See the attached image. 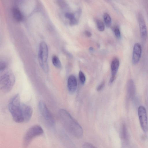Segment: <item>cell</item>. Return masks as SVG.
Listing matches in <instances>:
<instances>
[{"label": "cell", "mask_w": 148, "mask_h": 148, "mask_svg": "<svg viewBox=\"0 0 148 148\" xmlns=\"http://www.w3.org/2000/svg\"><path fill=\"white\" fill-rule=\"evenodd\" d=\"M59 114L60 122L68 133L77 138L82 137L84 132L82 127L67 111L60 110Z\"/></svg>", "instance_id": "6da1fadb"}, {"label": "cell", "mask_w": 148, "mask_h": 148, "mask_svg": "<svg viewBox=\"0 0 148 148\" xmlns=\"http://www.w3.org/2000/svg\"><path fill=\"white\" fill-rule=\"evenodd\" d=\"M21 103L20 96L17 94L11 98L8 104L9 110L13 119L18 123L24 122L22 113Z\"/></svg>", "instance_id": "7a4b0ae2"}, {"label": "cell", "mask_w": 148, "mask_h": 148, "mask_svg": "<svg viewBox=\"0 0 148 148\" xmlns=\"http://www.w3.org/2000/svg\"><path fill=\"white\" fill-rule=\"evenodd\" d=\"M44 133L43 129L40 125H35L30 127L25 134L23 139V145L27 148L35 138Z\"/></svg>", "instance_id": "3957f363"}, {"label": "cell", "mask_w": 148, "mask_h": 148, "mask_svg": "<svg viewBox=\"0 0 148 148\" xmlns=\"http://www.w3.org/2000/svg\"><path fill=\"white\" fill-rule=\"evenodd\" d=\"M15 82V78L12 72L8 71L1 76L0 88L4 92H8L12 89Z\"/></svg>", "instance_id": "277c9868"}, {"label": "cell", "mask_w": 148, "mask_h": 148, "mask_svg": "<svg viewBox=\"0 0 148 148\" xmlns=\"http://www.w3.org/2000/svg\"><path fill=\"white\" fill-rule=\"evenodd\" d=\"M48 50L47 46L44 42H41L39 45L38 59L40 65L43 70L46 73L49 71L47 62Z\"/></svg>", "instance_id": "5b68a950"}, {"label": "cell", "mask_w": 148, "mask_h": 148, "mask_svg": "<svg viewBox=\"0 0 148 148\" xmlns=\"http://www.w3.org/2000/svg\"><path fill=\"white\" fill-rule=\"evenodd\" d=\"M38 106L40 113L46 125L50 128L54 127L55 124L54 119L45 103L42 101H40Z\"/></svg>", "instance_id": "8992f818"}, {"label": "cell", "mask_w": 148, "mask_h": 148, "mask_svg": "<svg viewBox=\"0 0 148 148\" xmlns=\"http://www.w3.org/2000/svg\"><path fill=\"white\" fill-rule=\"evenodd\" d=\"M138 114L141 128L144 132H147L148 130V123L147 115L145 107L140 106L138 110Z\"/></svg>", "instance_id": "52a82bcc"}, {"label": "cell", "mask_w": 148, "mask_h": 148, "mask_svg": "<svg viewBox=\"0 0 148 148\" xmlns=\"http://www.w3.org/2000/svg\"><path fill=\"white\" fill-rule=\"evenodd\" d=\"M138 16L141 37L142 39L145 41L147 37V30L146 24L141 12H139Z\"/></svg>", "instance_id": "ba28073f"}, {"label": "cell", "mask_w": 148, "mask_h": 148, "mask_svg": "<svg viewBox=\"0 0 148 148\" xmlns=\"http://www.w3.org/2000/svg\"><path fill=\"white\" fill-rule=\"evenodd\" d=\"M142 52V47L139 43H135L134 46L132 62L134 64H137L140 59Z\"/></svg>", "instance_id": "9c48e42d"}, {"label": "cell", "mask_w": 148, "mask_h": 148, "mask_svg": "<svg viewBox=\"0 0 148 148\" xmlns=\"http://www.w3.org/2000/svg\"><path fill=\"white\" fill-rule=\"evenodd\" d=\"M22 113L24 122H27L30 119L33 113V109L30 106L21 103Z\"/></svg>", "instance_id": "30bf717a"}, {"label": "cell", "mask_w": 148, "mask_h": 148, "mask_svg": "<svg viewBox=\"0 0 148 148\" xmlns=\"http://www.w3.org/2000/svg\"><path fill=\"white\" fill-rule=\"evenodd\" d=\"M119 66V60L116 58H114L111 64V76L110 79L109 83L111 84L115 79Z\"/></svg>", "instance_id": "8fae6325"}, {"label": "cell", "mask_w": 148, "mask_h": 148, "mask_svg": "<svg viewBox=\"0 0 148 148\" xmlns=\"http://www.w3.org/2000/svg\"><path fill=\"white\" fill-rule=\"evenodd\" d=\"M77 86V82L76 77L73 75H70L67 80V88L69 92L73 93L76 91Z\"/></svg>", "instance_id": "7c38bea8"}, {"label": "cell", "mask_w": 148, "mask_h": 148, "mask_svg": "<svg viewBox=\"0 0 148 148\" xmlns=\"http://www.w3.org/2000/svg\"><path fill=\"white\" fill-rule=\"evenodd\" d=\"M127 96L128 98H133L135 94L136 87L132 79H130L128 81L127 85Z\"/></svg>", "instance_id": "4fadbf2b"}, {"label": "cell", "mask_w": 148, "mask_h": 148, "mask_svg": "<svg viewBox=\"0 0 148 148\" xmlns=\"http://www.w3.org/2000/svg\"><path fill=\"white\" fill-rule=\"evenodd\" d=\"M12 13L15 19L18 22H20L23 19V14L19 9L14 8L12 10Z\"/></svg>", "instance_id": "5bb4252c"}, {"label": "cell", "mask_w": 148, "mask_h": 148, "mask_svg": "<svg viewBox=\"0 0 148 148\" xmlns=\"http://www.w3.org/2000/svg\"><path fill=\"white\" fill-rule=\"evenodd\" d=\"M53 64L56 68L60 69L61 67V64L58 58L56 56H53L52 58Z\"/></svg>", "instance_id": "9a60e30c"}, {"label": "cell", "mask_w": 148, "mask_h": 148, "mask_svg": "<svg viewBox=\"0 0 148 148\" xmlns=\"http://www.w3.org/2000/svg\"><path fill=\"white\" fill-rule=\"evenodd\" d=\"M103 18L106 25L108 26H110L111 23V19L109 14L107 13H104Z\"/></svg>", "instance_id": "2e32d148"}, {"label": "cell", "mask_w": 148, "mask_h": 148, "mask_svg": "<svg viewBox=\"0 0 148 148\" xmlns=\"http://www.w3.org/2000/svg\"><path fill=\"white\" fill-rule=\"evenodd\" d=\"M96 23L98 30L101 32L103 31L105 29V26L103 22L99 20H97Z\"/></svg>", "instance_id": "e0dca14e"}, {"label": "cell", "mask_w": 148, "mask_h": 148, "mask_svg": "<svg viewBox=\"0 0 148 148\" xmlns=\"http://www.w3.org/2000/svg\"><path fill=\"white\" fill-rule=\"evenodd\" d=\"M79 77L81 83L82 84H84L86 81V77L84 73L81 71H79Z\"/></svg>", "instance_id": "ac0fdd59"}, {"label": "cell", "mask_w": 148, "mask_h": 148, "mask_svg": "<svg viewBox=\"0 0 148 148\" xmlns=\"http://www.w3.org/2000/svg\"><path fill=\"white\" fill-rule=\"evenodd\" d=\"M82 148H97L93 145L88 142L84 143L82 145Z\"/></svg>", "instance_id": "d6986e66"}, {"label": "cell", "mask_w": 148, "mask_h": 148, "mask_svg": "<svg viewBox=\"0 0 148 148\" xmlns=\"http://www.w3.org/2000/svg\"><path fill=\"white\" fill-rule=\"evenodd\" d=\"M114 32L116 37L118 38H121V33L119 28L118 27H116L114 30Z\"/></svg>", "instance_id": "ffe728a7"}, {"label": "cell", "mask_w": 148, "mask_h": 148, "mask_svg": "<svg viewBox=\"0 0 148 148\" xmlns=\"http://www.w3.org/2000/svg\"><path fill=\"white\" fill-rule=\"evenodd\" d=\"M6 65V63L3 61H1L0 62V71H3L5 69Z\"/></svg>", "instance_id": "44dd1931"}, {"label": "cell", "mask_w": 148, "mask_h": 148, "mask_svg": "<svg viewBox=\"0 0 148 148\" xmlns=\"http://www.w3.org/2000/svg\"><path fill=\"white\" fill-rule=\"evenodd\" d=\"M66 17L70 20L75 18L74 15L71 13H67L65 14Z\"/></svg>", "instance_id": "7402d4cb"}, {"label": "cell", "mask_w": 148, "mask_h": 148, "mask_svg": "<svg viewBox=\"0 0 148 148\" xmlns=\"http://www.w3.org/2000/svg\"><path fill=\"white\" fill-rule=\"evenodd\" d=\"M105 84V82L104 81H102L97 86V91H100L104 87Z\"/></svg>", "instance_id": "603a6c76"}, {"label": "cell", "mask_w": 148, "mask_h": 148, "mask_svg": "<svg viewBox=\"0 0 148 148\" xmlns=\"http://www.w3.org/2000/svg\"><path fill=\"white\" fill-rule=\"evenodd\" d=\"M77 21L75 18L70 20V24L71 25H75L77 23Z\"/></svg>", "instance_id": "cb8c5ba5"}, {"label": "cell", "mask_w": 148, "mask_h": 148, "mask_svg": "<svg viewBox=\"0 0 148 148\" xmlns=\"http://www.w3.org/2000/svg\"><path fill=\"white\" fill-rule=\"evenodd\" d=\"M85 34L88 37H90L92 35L91 33L88 31H85Z\"/></svg>", "instance_id": "d4e9b609"}, {"label": "cell", "mask_w": 148, "mask_h": 148, "mask_svg": "<svg viewBox=\"0 0 148 148\" xmlns=\"http://www.w3.org/2000/svg\"><path fill=\"white\" fill-rule=\"evenodd\" d=\"M89 49L91 51H93L94 50V49L92 47H90Z\"/></svg>", "instance_id": "484cf974"}]
</instances>
